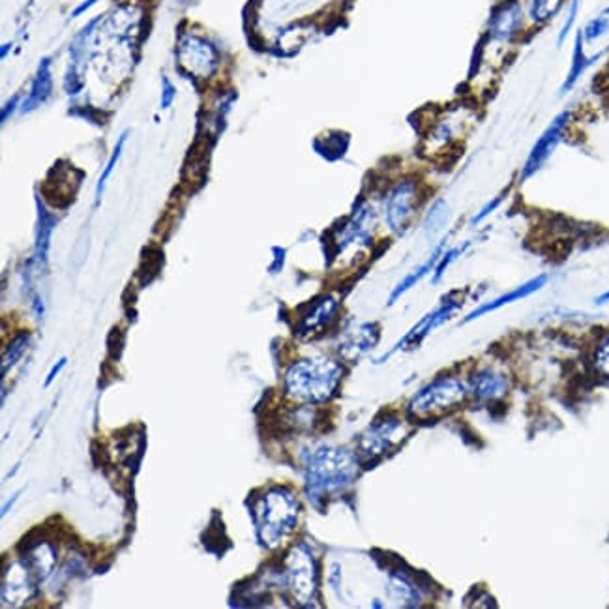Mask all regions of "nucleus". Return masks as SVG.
<instances>
[{
  "mask_svg": "<svg viewBox=\"0 0 609 609\" xmlns=\"http://www.w3.org/2000/svg\"><path fill=\"white\" fill-rule=\"evenodd\" d=\"M529 27V19L519 0H506L495 6L482 36L476 72L480 79H490L499 72L506 55L519 42Z\"/></svg>",
  "mask_w": 609,
  "mask_h": 609,
  "instance_id": "1",
  "label": "nucleus"
},
{
  "mask_svg": "<svg viewBox=\"0 0 609 609\" xmlns=\"http://www.w3.org/2000/svg\"><path fill=\"white\" fill-rule=\"evenodd\" d=\"M341 377V364L330 356L302 358L286 373V394L295 403L319 405L336 394Z\"/></svg>",
  "mask_w": 609,
  "mask_h": 609,
  "instance_id": "2",
  "label": "nucleus"
},
{
  "mask_svg": "<svg viewBox=\"0 0 609 609\" xmlns=\"http://www.w3.org/2000/svg\"><path fill=\"white\" fill-rule=\"evenodd\" d=\"M298 514L300 504L293 492L286 490V487H272L253 506L255 527L261 542L269 550H276L295 533Z\"/></svg>",
  "mask_w": 609,
  "mask_h": 609,
  "instance_id": "3",
  "label": "nucleus"
},
{
  "mask_svg": "<svg viewBox=\"0 0 609 609\" xmlns=\"http://www.w3.org/2000/svg\"><path fill=\"white\" fill-rule=\"evenodd\" d=\"M358 473V459L347 449L324 446L306 461V482L312 497H324L345 490Z\"/></svg>",
  "mask_w": 609,
  "mask_h": 609,
  "instance_id": "4",
  "label": "nucleus"
},
{
  "mask_svg": "<svg viewBox=\"0 0 609 609\" xmlns=\"http://www.w3.org/2000/svg\"><path fill=\"white\" fill-rule=\"evenodd\" d=\"M476 115V109L469 104L452 106L449 111L437 115L428 132H425L424 147L433 150L435 154L461 147V143H465L467 133L473 132Z\"/></svg>",
  "mask_w": 609,
  "mask_h": 609,
  "instance_id": "5",
  "label": "nucleus"
},
{
  "mask_svg": "<svg viewBox=\"0 0 609 609\" xmlns=\"http://www.w3.org/2000/svg\"><path fill=\"white\" fill-rule=\"evenodd\" d=\"M471 389L458 377H441L424 387L409 403V413L416 418L439 416L458 409Z\"/></svg>",
  "mask_w": 609,
  "mask_h": 609,
  "instance_id": "6",
  "label": "nucleus"
},
{
  "mask_svg": "<svg viewBox=\"0 0 609 609\" xmlns=\"http://www.w3.org/2000/svg\"><path fill=\"white\" fill-rule=\"evenodd\" d=\"M286 581L298 605H313L317 595V566L308 545H295L286 561Z\"/></svg>",
  "mask_w": 609,
  "mask_h": 609,
  "instance_id": "7",
  "label": "nucleus"
},
{
  "mask_svg": "<svg viewBox=\"0 0 609 609\" xmlns=\"http://www.w3.org/2000/svg\"><path fill=\"white\" fill-rule=\"evenodd\" d=\"M420 202L422 190L416 180L403 178L396 182L389 192L387 202H384V221H387V227L396 235H403L411 227L420 209Z\"/></svg>",
  "mask_w": 609,
  "mask_h": 609,
  "instance_id": "8",
  "label": "nucleus"
},
{
  "mask_svg": "<svg viewBox=\"0 0 609 609\" xmlns=\"http://www.w3.org/2000/svg\"><path fill=\"white\" fill-rule=\"evenodd\" d=\"M572 115H574L572 109H564L559 115H555V118L545 126V130L535 141V145L531 147L529 154H527L523 161L521 173H519L521 182L533 178L547 164V161L552 159V156L561 147L568 128H570Z\"/></svg>",
  "mask_w": 609,
  "mask_h": 609,
  "instance_id": "9",
  "label": "nucleus"
},
{
  "mask_svg": "<svg viewBox=\"0 0 609 609\" xmlns=\"http://www.w3.org/2000/svg\"><path fill=\"white\" fill-rule=\"evenodd\" d=\"M405 424L398 418H387L372 424L360 437L358 450L364 459H375L387 454L403 439Z\"/></svg>",
  "mask_w": 609,
  "mask_h": 609,
  "instance_id": "10",
  "label": "nucleus"
},
{
  "mask_svg": "<svg viewBox=\"0 0 609 609\" xmlns=\"http://www.w3.org/2000/svg\"><path fill=\"white\" fill-rule=\"evenodd\" d=\"M461 306H463V298H456L454 295L446 296L433 312H430L428 315L422 317V319L415 324V327L396 343V347H394L390 353H387V356H382L381 360L389 358V356L394 355L396 351L403 349L407 343H413V345L420 343L425 336H430L435 329H439L441 324H444L446 321H450V319L459 312Z\"/></svg>",
  "mask_w": 609,
  "mask_h": 609,
  "instance_id": "11",
  "label": "nucleus"
},
{
  "mask_svg": "<svg viewBox=\"0 0 609 609\" xmlns=\"http://www.w3.org/2000/svg\"><path fill=\"white\" fill-rule=\"evenodd\" d=\"M180 66L192 75L209 77L216 72L218 66V51L202 38L186 36L178 47Z\"/></svg>",
  "mask_w": 609,
  "mask_h": 609,
  "instance_id": "12",
  "label": "nucleus"
},
{
  "mask_svg": "<svg viewBox=\"0 0 609 609\" xmlns=\"http://www.w3.org/2000/svg\"><path fill=\"white\" fill-rule=\"evenodd\" d=\"M32 570L27 562H12L3 578L4 605H21L32 596Z\"/></svg>",
  "mask_w": 609,
  "mask_h": 609,
  "instance_id": "13",
  "label": "nucleus"
},
{
  "mask_svg": "<svg viewBox=\"0 0 609 609\" xmlns=\"http://www.w3.org/2000/svg\"><path fill=\"white\" fill-rule=\"evenodd\" d=\"M545 283H547V276L545 274H540V276H536V278H533L529 281H525L523 286H519V287H516V289H512L509 293H504V295H499L497 298H493L490 302L480 304L478 308H475L469 315L465 317V322H471V321H475L478 317H484L487 313H492V312H497V310H501L504 306H509V304H514V302H519V300H523L527 296H531V295L538 293L545 286Z\"/></svg>",
  "mask_w": 609,
  "mask_h": 609,
  "instance_id": "14",
  "label": "nucleus"
},
{
  "mask_svg": "<svg viewBox=\"0 0 609 609\" xmlns=\"http://www.w3.org/2000/svg\"><path fill=\"white\" fill-rule=\"evenodd\" d=\"M338 308H339V304L334 296L319 298L313 306L302 315L300 324H298V332L302 336H313V334L322 332L336 319Z\"/></svg>",
  "mask_w": 609,
  "mask_h": 609,
  "instance_id": "15",
  "label": "nucleus"
},
{
  "mask_svg": "<svg viewBox=\"0 0 609 609\" xmlns=\"http://www.w3.org/2000/svg\"><path fill=\"white\" fill-rule=\"evenodd\" d=\"M509 387L510 384L506 375L493 370H484L473 377L469 389L482 401H495L509 394Z\"/></svg>",
  "mask_w": 609,
  "mask_h": 609,
  "instance_id": "16",
  "label": "nucleus"
},
{
  "mask_svg": "<svg viewBox=\"0 0 609 609\" xmlns=\"http://www.w3.org/2000/svg\"><path fill=\"white\" fill-rule=\"evenodd\" d=\"M56 226V218L38 202V231H36V250H34V262L38 269H46L47 255L51 246V235Z\"/></svg>",
  "mask_w": 609,
  "mask_h": 609,
  "instance_id": "17",
  "label": "nucleus"
},
{
  "mask_svg": "<svg viewBox=\"0 0 609 609\" xmlns=\"http://www.w3.org/2000/svg\"><path fill=\"white\" fill-rule=\"evenodd\" d=\"M53 92V75H51V60L49 58H42V63L38 66L36 72V79L32 83V90L27 96V99L23 101L21 111L23 113H30L34 109H38L42 104H46L47 98Z\"/></svg>",
  "mask_w": 609,
  "mask_h": 609,
  "instance_id": "18",
  "label": "nucleus"
},
{
  "mask_svg": "<svg viewBox=\"0 0 609 609\" xmlns=\"http://www.w3.org/2000/svg\"><path fill=\"white\" fill-rule=\"evenodd\" d=\"M377 327L375 324H362L356 330H353L339 347V355L347 360H356L365 351H370L377 341Z\"/></svg>",
  "mask_w": 609,
  "mask_h": 609,
  "instance_id": "19",
  "label": "nucleus"
},
{
  "mask_svg": "<svg viewBox=\"0 0 609 609\" xmlns=\"http://www.w3.org/2000/svg\"><path fill=\"white\" fill-rule=\"evenodd\" d=\"M533 27H545L561 13L568 0H519Z\"/></svg>",
  "mask_w": 609,
  "mask_h": 609,
  "instance_id": "20",
  "label": "nucleus"
},
{
  "mask_svg": "<svg viewBox=\"0 0 609 609\" xmlns=\"http://www.w3.org/2000/svg\"><path fill=\"white\" fill-rule=\"evenodd\" d=\"M585 44H583V39L578 32L576 36V44H574V53H572V64H570V70H568L566 73V79H564V83H562V89L561 92H570L576 85H578V81L583 77V73L591 68L596 60L602 56V53H596L593 56H588L585 53Z\"/></svg>",
  "mask_w": 609,
  "mask_h": 609,
  "instance_id": "21",
  "label": "nucleus"
},
{
  "mask_svg": "<svg viewBox=\"0 0 609 609\" xmlns=\"http://www.w3.org/2000/svg\"><path fill=\"white\" fill-rule=\"evenodd\" d=\"M444 250H446V240H441V242H439V246L433 250V253H432L428 259H425L418 269H415L409 276H405V278L399 281V286H398V287L392 291V295H390L389 304H394L399 296H403L409 289H413L418 281H422V279H424L425 276H428L430 272H433Z\"/></svg>",
  "mask_w": 609,
  "mask_h": 609,
  "instance_id": "22",
  "label": "nucleus"
},
{
  "mask_svg": "<svg viewBox=\"0 0 609 609\" xmlns=\"http://www.w3.org/2000/svg\"><path fill=\"white\" fill-rule=\"evenodd\" d=\"M579 36L585 46H595L609 36V4L602 8L595 17L588 19L579 30Z\"/></svg>",
  "mask_w": 609,
  "mask_h": 609,
  "instance_id": "23",
  "label": "nucleus"
},
{
  "mask_svg": "<svg viewBox=\"0 0 609 609\" xmlns=\"http://www.w3.org/2000/svg\"><path fill=\"white\" fill-rule=\"evenodd\" d=\"M29 343H30L29 334H19L15 339H12V343L8 345V349L4 353V358H3V377L4 379L13 370V365L23 358V355L29 349Z\"/></svg>",
  "mask_w": 609,
  "mask_h": 609,
  "instance_id": "24",
  "label": "nucleus"
},
{
  "mask_svg": "<svg viewBox=\"0 0 609 609\" xmlns=\"http://www.w3.org/2000/svg\"><path fill=\"white\" fill-rule=\"evenodd\" d=\"M30 564L39 579L47 578L55 566V552L51 550V545L49 544L36 545V550L30 553Z\"/></svg>",
  "mask_w": 609,
  "mask_h": 609,
  "instance_id": "25",
  "label": "nucleus"
},
{
  "mask_svg": "<svg viewBox=\"0 0 609 609\" xmlns=\"http://www.w3.org/2000/svg\"><path fill=\"white\" fill-rule=\"evenodd\" d=\"M581 4L583 0H568L566 3V15H564V21L559 29V36H557V46H564V42L568 39V36L572 34L576 23H578V17L581 12Z\"/></svg>",
  "mask_w": 609,
  "mask_h": 609,
  "instance_id": "26",
  "label": "nucleus"
},
{
  "mask_svg": "<svg viewBox=\"0 0 609 609\" xmlns=\"http://www.w3.org/2000/svg\"><path fill=\"white\" fill-rule=\"evenodd\" d=\"M126 139H128V132L122 133L120 139L116 141L115 150H113V154H111V158H109V164H107V167L104 169V173H101V176H99V180H98V186H96V201H99L101 195H104V190H106L107 180H109L111 173L115 171V167H116V164H118V159H120V156H122V150H124Z\"/></svg>",
  "mask_w": 609,
  "mask_h": 609,
  "instance_id": "27",
  "label": "nucleus"
},
{
  "mask_svg": "<svg viewBox=\"0 0 609 609\" xmlns=\"http://www.w3.org/2000/svg\"><path fill=\"white\" fill-rule=\"evenodd\" d=\"M469 246H471V242H465V244H459L458 248H450V250H444V252H442V255H441V259H439V262H437V267H435V270H433V281H435V283L441 281V278L444 276L446 270H449V267L452 265V262H454L459 255H463Z\"/></svg>",
  "mask_w": 609,
  "mask_h": 609,
  "instance_id": "28",
  "label": "nucleus"
},
{
  "mask_svg": "<svg viewBox=\"0 0 609 609\" xmlns=\"http://www.w3.org/2000/svg\"><path fill=\"white\" fill-rule=\"evenodd\" d=\"M446 216H449V209H446V202L439 199L428 212V218H425V233H428V236H435V233L444 226Z\"/></svg>",
  "mask_w": 609,
  "mask_h": 609,
  "instance_id": "29",
  "label": "nucleus"
},
{
  "mask_svg": "<svg viewBox=\"0 0 609 609\" xmlns=\"http://www.w3.org/2000/svg\"><path fill=\"white\" fill-rule=\"evenodd\" d=\"M595 368L602 375L609 377V336L600 343V347H598V351L595 355Z\"/></svg>",
  "mask_w": 609,
  "mask_h": 609,
  "instance_id": "30",
  "label": "nucleus"
},
{
  "mask_svg": "<svg viewBox=\"0 0 609 609\" xmlns=\"http://www.w3.org/2000/svg\"><path fill=\"white\" fill-rule=\"evenodd\" d=\"M501 202H502V195H497L495 199H492L490 202H487L485 207H482V210L473 218L471 221V226H478V223H482L487 216H490L492 212H495L499 207H501Z\"/></svg>",
  "mask_w": 609,
  "mask_h": 609,
  "instance_id": "31",
  "label": "nucleus"
},
{
  "mask_svg": "<svg viewBox=\"0 0 609 609\" xmlns=\"http://www.w3.org/2000/svg\"><path fill=\"white\" fill-rule=\"evenodd\" d=\"M175 96H176L175 87L171 85V81L167 77H164V85H161V107L169 109L175 101Z\"/></svg>",
  "mask_w": 609,
  "mask_h": 609,
  "instance_id": "32",
  "label": "nucleus"
},
{
  "mask_svg": "<svg viewBox=\"0 0 609 609\" xmlns=\"http://www.w3.org/2000/svg\"><path fill=\"white\" fill-rule=\"evenodd\" d=\"M64 365H66V358H60V360H58V364H56L55 368L49 372V375H47V379H46V389H47L49 384L55 381V377H56L60 372H63Z\"/></svg>",
  "mask_w": 609,
  "mask_h": 609,
  "instance_id": "33",
  "label": "nucleus"
},
{
  "mask_svg": "<svg viewBox=\"0 0 609 609\" xmlns=\"http://www.w3.org/2000/svg\"><path fill=\"white\" fill-rule=\"evenodd\" d=\"M17 104H19V96H13V98L10 99V104H6L4 109H3V122L8 120V116L13 113V109L17 107Z\"/></svg>",
  "mask_w": 609,
  "mask_h": 609,
  "instance_id": "34",
  "label": "nucleus"
},
{
  "mask_svg": "<svg viewBox=\"0 0 609 609\" xmlns=\"http://www.w3.org/2000/svg\"><path fill=\"white\" fill-rule=\"evenodd\" d=\"M96 3H98V0H87V3H83V4H81V6H79V8H77V10H75V12L72 13V15H73V17H79L81 13H83V12H87V10L90 8V6H94Z\"/></svg>",
  "mask_w": 609,
  "mask_h": 609,
  "instance_id": "35",
  "label": "nucleus"
},
{
  "mask_svg": "<svg viewBox=\"0 0 609 609\" xmlns=\"http://www.w3.org/2000/svg\"><path fill=\"white\" fill-rule=\"evenodd\" d=\"M19 495H21V492H17V493L12 497V501H10L8 504H4V509H3V516H6V514L10 512V509H13V504H15V501L19 499Z\"/></svg>",
  "mask_w": 609,
  "mask_h": 609,
  "instance_id": "36",
  "label": "nucleus"
},
{
  "mask_svg": "<svg viewBox=\"0 0 609 609\" xmlns=\"http://www.w3.org/2000/svg\"><path fill=\"white\" fill-rule=\"evenodd\" d=\"M595 304H596V306H604V304H609V291L598 295L596 300H595Z\"/></svg>",
  "mask_w": 609,
  "mask_h": 609,
  "instance_id": "37",
  "label": "nucleus"
}]
</instances>
